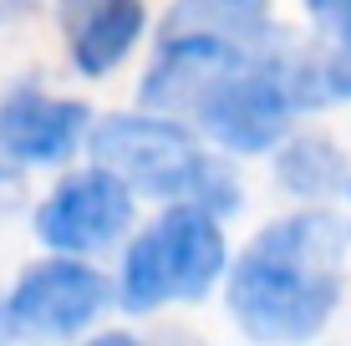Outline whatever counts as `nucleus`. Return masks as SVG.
Here are the masks:
<instances>
[{"mask_svg": "<svg viewBox=\"0 0 351 346\" xmlns=\"http://www.w3.org/2000/svg\"><path fill=\"white\" fill-rule=\"evenodd\" d=\"M351 224L341 209L295 204L234 245L219 285L229 326L250 346H316L346 306Z\"/></svg>", "mask_w": 351, "mask_h": 346, "instance_id": "f257e3e1", "label": "nucleus"}, {"mask_svg": "<svg viewBox=\"0 0 351 346\" xmlns=\"http://www.w3.org/2000/svg\"><path fill=\"white\" fill-rule=\"evenodd\" d=\"M311 112H326L316 41L275 31L265 46L239 56L189 102L184 123L224 158H270L275 143L300 127Z\"/></svg>", "mask_w": 351, "mask_h": 346, "instance_id": "f03ea898", "label": "nucleus"}, {"mask_svg": "<svg viewBox=\"0 0 351 346\" xmlns=\"http://www.w3.org/2000/svg\"><path fill=\"white\" fill-rule=\"evenodd\" d=\"M87 158L153 204H204L224 219L245 209L239 163L224 158L214 143H204L184 117L153 112V107H123V112L92 117Z\"/></svg>", "mask_w": 351, "mask_h": 346, "instance_id": "7ed1b4c3", "label": "nucleus"}, {"mask_svg": "<svg viewBox=\"0 0 351 346\" xmlns=\"http://www.w3.org/2000/svg\"><path fill=\"white\" fill-rule=\"evenodd\" d=\"M229 219L204 204H158L117 249V306L128 316H163L219 295L229 270Z\"/></svg>", "mask_w": 351, "mask_h": 346, "instance_id": "20e7f679", "label": "nucleus"}, {"mask_svg": "<svg viewBox=\"0 0 351 346\" xmlns=\"http://www.w3.org/2000/svg\"><path fill=\"white\" fill-rule=\"evenodd\" d=\"M5 331L26 346H77L87 331L102 326V316L117 306L112 275L97 260L51 255L31 260L5 295Z\"/></svg>", "mask_w": 351, "mask_h": 346, "instance_id": "39448f33", "label": "nucleus"}, {"mask_svg": "<svg viewBox=\"0 0 351 346\" xmlns=\"http://www.w3.org/2000/svg\"><path fill=\"white\" fill-rule=\"evenodd\" d=\"M138 204L117 173H107L102 163H66L56 173V184L41 194V204L31 214V230L41 249L51 255H77V260H102L117 255L123 240L138 230Z\"/></svg>", "mask_w": 351, "mask_h": 346, "instance_id": "423d86ee", "label": "nucleus"}, {"mask_svg": "<svg viewBox=\"0 0 351 346\" xmlns=\"http://www.w3.org/2000/svg\"><path fill=\"white\" fill-rule=\"evenodd\" d=\"M92 107L66 92H46L41 82H16L0 97V163L16 173L26 169H66L87 153Z\"/></svg>", "mask_w": 351, "mask_h": 346, "instance_id": "0eeeda50", "label": "nucleus"}, {"mask_svg": "<svg viewBox=\"0 0 351 346\" xmlns=\"http://www.w3.org/2000/svg\"><path fill=\"white\" fill-rule=\"evenodd\" d=\"M51 5H56L66 62L87 82L123 71L153 31L148 0H51Z\"/></svg>", "mask_w": 351, "mask_h": 346, "instance_id": "6e6552de", "label": "nucleus"}, {"mask_svg": "<svg viewBox=\"0 0 351 346\" xmlns=\"http://www.w3.org/2000/svg\"><path fill=\"white\" fill-rule=\"evenodd\" d=\"M270 178L285 199L295 204H321L336 209L351 184V153L341 148V138H331L326 127H290L270 153Z\"/></svg>", "mask_w": 351, "mask_h": 346, "instance_id": "1a4fd4ad", "label": "nucleus"}, {"mask_svg": "<svg viewBox=\"0 0 351 346\" xmlns=\"http://www.w3.org/2000/svg\"><path fill=\"white\" fill-rule=\"evenodd\" d=\"M77 346H209L204 336H193V331H184V326H168L163 336H143V331H132V326H97V331H87Z\"/></svg>", "mask_w": 351, "mask_h": 346, "instance_id": "9d476101", "label": "nucleus"}, {"mask_svg": "<svg viewBox=\"0 0 351 346\" xmlns=\"http://www.w3.org/2000/svg\"><path fill=\"white\" fill-rule=\"evenodd\" d=\"M300 16L316 41H351V0H300Z\"/></svg>", "mask_w": 351, "mask_h": 346, "instance_id": "9b49d317", "label": "nucleus"}, {"mask_svg": "<svg viewBox=\"0 0 351 346\" xmlns=\"http://www.w3.org/2000/svg\"><path fill=\"white\" fill-rule=\"evenodd\" d=\"M26 10H36V0H0V26L16 16H26Z\"/></svg>", "mask_w": 351, "mask_h": 346, "instance_id": "f8f14e48", "label": "nucleus"}, {"mask_svg": "<svg viewBox=\"0 0 351 346\" xmlns=\"http://www.w3.org/2000/svg\"><path fill=\"white\" fill-rule=\"evenodd\" d=\"M336 209H341V219L351 224V184H346V194H341V204H336Z\"/></svg>", "mask_w": 351, "mask_h": 346, "instance_id": "ddd939ff", "label": "nucleus"}, {"mask_svg": "<svg viewBox=\"0 0 351 346\" xmlns=\"http://www.w3.org/2000/svg\"><path fill=\"white\" fill-rule=\"evenodd\" d=\"M10 341V331H5V306H0V346Z\"/></svg>", "mask_w": 351, "mask_h": 346, "instance_id": "4468645a", "label": "nucleus"}]
</instances>
